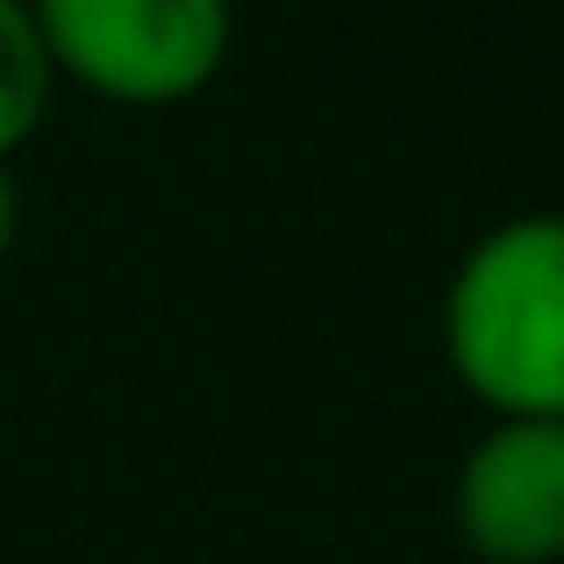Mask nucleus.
I'll return each mask as SVG.
<instances>
[{"label":"nucleus","mask_w":564,"mask_h":564,"mask_svg":"<svg viewBox=\"0 0 564 564\" xmlns=\"http://www.w3.org/2000/svg\"><path fill=\"white\" fill-rule=\"evenodd\" d=\"M451 522L479 564H564V422H486L451 479Z\"/></svg>","instance_id":"7ed1b4c3"},{"label":"nucleus","mask_w":564,"mask_h":564,"mask_svg":"<svg viewBox=\"0 0 564 564\" xmlns=\"http://www.w3.org/2000/svg\"><path fill=\"white\" fill-rule=\"evenodd\" d=\"M51 72L115 108H180L229 65V0H29Z\"/></svg>","instance_id":"f03ea898"},{"label":"nucleus","mask_w":564,"mask_h":564,"mask_svg":"<svg viewBox=\"0 0 564 564\" xmlns=\"http://www.w3.org/2000/svg\"><path fill=\"white\" fill-rule=\"evenodd\" d=\"M51 94H57V72H51L43 36H36L29 0H0V165L43 129Z\"/></svg>","instance_id":"20e7f679"},{"label":"nucleus","mask_w":564,"mask_h":564,"mask_svg":"<svg viewBox=\"0 0 564 564\" xmlns=\"http://www.w3.org/2000/svg\"><path fill=\"white\" fill-rule=\"evenodd\" d=\"M443 365L494 422H564V215H508L457 258Z\"/></svg>","instance_id":"f257e3e1"},{"label":"nucleus","mask_w":564,"mask_h":564,"mask_svg":"<svg viewBox=\"0 0 564 564\" xmlns=\"http://www.w3.org/2000/svg\"><path fill=\"white\" fill-rule=\"evenodd\" d=\"M14 243V186H8V165H0V258Z\"/></svg>","instance_id":"39448f33"}]
</instances>
